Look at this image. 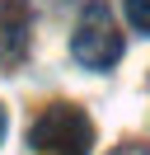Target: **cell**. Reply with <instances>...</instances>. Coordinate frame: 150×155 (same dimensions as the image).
Here are the masks:
<instances>
[{
  "label": "cell",
  "instance_id": "obj_1",
  "mask_svg": "<svg viewBox=\"0 0 150 155\" xmlns=\"http://www.w3.org/2000/svg\"><path fill=\"white\" fill-rule=\"evenodd\" d=\"M38 155H89L94 150V122L75 104H52L28 132Z\"/></svg>",
  "mask_w": 150,
  "mask_h": 155
},
{
  "label": "cell",
  "instance_id": "obj_6",
  "mask_svg": "<svg viewBox=\"0 0 150 155\" xmlns=\"http://www.w3.org/2000/svg\"><path fill=\"white\" fill-rule=\"evenodd\" d=\"M0 141H5V108H0Z\"/></svg>",
  "mask_w": 150,
  "mask_h": 155
},
{
  "label": "cell",
  "instance_id": "obj_2",
  "mask_svg": "<svg viewBox=\"0 0 150 155\" xmlns=\"http://www.w3.org/2000/svg\"><path fill=\"white\" fill-rule=\"evenodd\" d=\"M70 52H75V61L89 66V71H108V66L122 61V33H117V24H112L108 5H99V0L84 5L80 24H75V38H70Z\"/></svg>",
  "mask_w": 150,
  "mask_h": 155
},
{
  "label": "cell",
  "instance_id": "obj_3",
  "mask_svg": "<svg viewBox=\"0 0 150 155\" xmlns=\"http://www.w3.org/2000/svg\"><path fill=\"white\" fill-rule=\"evenodd\" d=\"M28 52V5L0 0V71H14Z\"/></svg>",
  "mask_w": 150,
  "mask_h": 155
},
{
  "label": "cell",
  "instance_id": "obj_5",
  "mask_svg": "<svg viewBox=\"0 0 150 155\" xmlns=\"http://www.w3.org/2000/svg\"><path fill=\"white\" fill-rule=\"evenodd\" d=\"M108 155H150L145 146H136V141H127V146H117V150H108Z\"/></svg>",
  "mask_w": 150,
  "mask_h": 155
},
{
  "label": "cell",
  "instance_id": "obj_4",
  "mask_svg": "<svg viewBox=\"0 0 150 155\" xmlns=\"http://www.w3.org/2000/svg\"><path fill=\"white\" fill-rule=\"evenodd\" d=\"M127 19L136 33H150V0H127Z\"/></svg>",
  "mask_w": 150,
  "mask_h": 155
}]
</instances>
